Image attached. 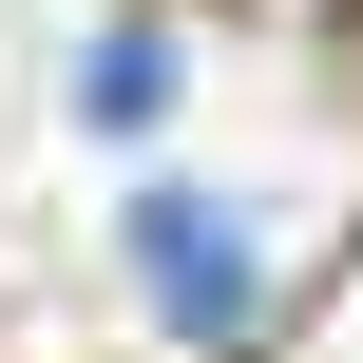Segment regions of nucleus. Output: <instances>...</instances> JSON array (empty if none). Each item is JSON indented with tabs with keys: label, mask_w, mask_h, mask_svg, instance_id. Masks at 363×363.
<instances>
[{
	"label": "nucleus",
	"mask_w": 363,
	"mask_h": 363,
	"mask_svg": "<svg viewBox=\"0 0 363 363\" xmlns=\"http://www.w3.org/2000/svg\"><path fill=\"white\" fill-rule=\"evenodd\" d=\"M153 96H172V57H153V38H115V57H96V134H134Z\"/></svg>",
	"instance_id": "nucleus-2"
},
{
	"label": "nucleus",
	"mask_w": 363,
	"mask_h": 363,
	"mask_svg": "<svg viewBox=\"0 0 363 363\" xmlns=\"http://www.w3.org/2000/svg\"><path fill=\"white\" fill-rule=\"evenodd\" d=\"M134 268H153V306H172L191 345L249 325V230H230L211 191H134Z\"/></svg>",
	"instance_id": "nucleus-1"
}]
</instances>
